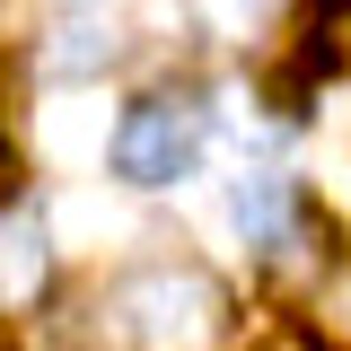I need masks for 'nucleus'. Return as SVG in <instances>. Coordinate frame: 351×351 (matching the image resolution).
<instances>
[{
	"label": "nucleus",
	"instance_id": "nucleus-1",
	"mask_svg": "<svg viewBox=\"0 0 351 351\" xmlns=\"http://www.w3.org/2000/svg\"><path fill=\"white\" fill-rule=\"evenodd\" d=\"M88 307L106 316V343L114 351H219L228 343V290L202 263L123 272L114 290H97Z\"/></svg>",
	"mask_w": 351,
	"mask_h": 351
},
{
	"label": "nucleus",
	"instance_id": "nucleus-2",
	"mask_svg": "<svg viewBox=\"0 0 351 351\" xmlns=\"http://www.w3.org/2000/svg\"><path fill=\"white\" fill-rule=\"evenodd\" d=\"M202 141H211V114L193 97H141L123 123H114V176L123 184H184L202 167Z\"/></svg>",
	"mask_w": 351,
	"mask_h": 351
},
{
	"label": "nucleus",
	"instance_id": "nucleus-3",
	"mask_svg": "<svg viewBox=\"0 0 351 351\" xmlns=\"http://www.w3.org/2000/svg\"><path fill=\"white\" fill-rule=\"evenodd\" d=\"M106 62H123V18H114L106 0H62V9L44 18V71L88 80V71H106Z\"/></svg>",
	"mask_w": 351,
	"mask_h": 351
},
{
	"label": "nucleus",
	"instance_id": "nucleus-4",
	"mask_svg": "<svg viewBox=\"0 0 351 351\" xmlns=\"http://www.w3.org/2000/svg\"><path fill=\"white\" fill-rule=\"evenodd\" d=\"M228 219H237L255 246L281 255V246H290V184H281V176H237V184H228Z\"/></svg>",
	"mask_w": 351,
	"mask_h": 351
},
{
	"label": "nucleus",
	"instance_id": "nucleus-5",
	"mask_svg": "<svg viewBox=\"0 0 351 351\" xmlns=\"http://www.w3.org/2000/svg\"><path fill=\"white\" fill-rule=\"evenodd\" d=\"M36 290H44V228L36 219H9V228H0V299L27 307Z\"/></svg>",
	"mask_w": 351,
	"mask_h": 351
},
{
	"label": "nucleus",
	"instance_id": "nucleus-6",
	"mask_svg": "<svg viewBox=\"0 0 351 351\" xmlns=\"http://www.w3.org/2000/svg\"><path fill=\"white\" fill-rule=\"evenodd\" d=\"M299 62L316 71V80H334V71H351V0H316V9H307Z\"/></svg>",
	"mask_w": 351,
	"mask_h": 351
},
{
	"label": "nucleus",
	"instance_id": "nucleus-7",
	"mask_svg": "<svg viewBox=\"0 0 351 351\" xmlns=\"http://www.w3.org/2000/svg\"><path fill=\"white\" fill-rule=\"evenodd\" d=\"M316 334L334 351H351V255L325 272V290H316Z\"/></svg>",
	"mask_w": 351,
	"mask_h": 351
},
{
	"label": "nucleus",
	"instance_id": "nucleus-8",
	"mask_svg": "<svg viewBox=\"0 0 351 351\" xmlns=\"http://www.w3.org/2000/svg\"><path fill=\"white\" fill-rule=\"evenodd\" d=\"M202 18H211V36H255L263 18H272V0H193Z\"/></svg>",
	"mask_w": 351,
	"mask_h": 351
}]
</instances>
